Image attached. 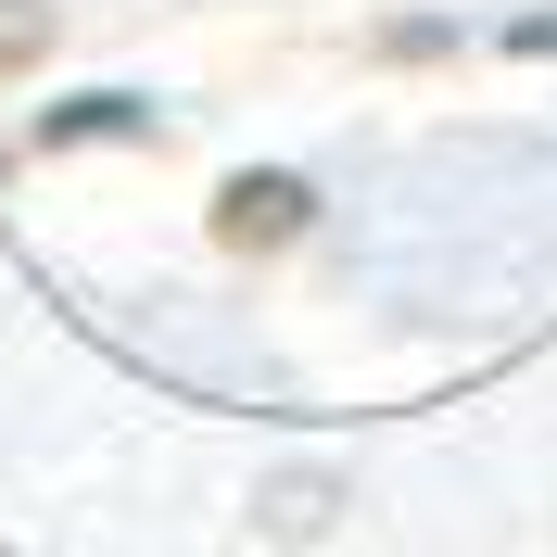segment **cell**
Returning <instances> with one entry per match:
<instances>
[{
	"label": "cell",
	"mask_w": 557,
	"mask_h": 557,
	"mask_svg": "<svg viewBox=\"0 0 557 557\" xmlns=\"http://www.w3.org/2000/svg\"><path fill=\"white\" fill-rule=\"evenodd\" d=\"M38 51V13H0V64H26Z\"/></svg>",
	"instance_id": "3957f363"
},
{
	"label": "cell",
	"mask_w": 557,
	"mask_h": 557,
	"mask_svg": "<svg viewBox=\"0 0 557 557\" xmlns=\"http://www.w3.org/2000/svg\"><path fill=\"white\" fill-rule=\"evenodd\" d=\"M305 228H317L305 177H228V190H215V242H228V253H292Z\"/></svg>",
	"instance_id": "6da1fadb"
},
{
	"label": "cell",
	"mask_w": 557,
	"mask_h": 557,
	"mask_svg": "<svg viewBox=\"0 0 557 557\" xmlns=\"http://www.w3.org/2000/svg\"><path fill=\"white\" fill-rule=\"evenodd\" d=\"M139 127V102H76V114H51L38 139H127Z\"/></svg>",
	"instance_id": "7a4b0ae2"
}]
</instances>
